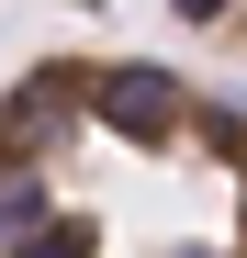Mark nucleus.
Returning <instances> with one entry per match:
<instances>
[{
    "mask_svg": "<svg viewBox=\"0 0 247 258\" xmlns=\"http://www.w3.org/2000/svg\"><path fill=\"white\" fill-rule=\"evenodd\" d=\"M0 258H247V101L169 56H34L0 90Z\"/></svg>",
    "mask_w": 247,
    "mask_h": 258,
    "instance_id": "f257e3e1",
    "label": "nucleus"
},
{
    "mask_svg": "<svg viewBox=\"0 0 247 258\" xmlns=\"http://www.w3.org/2000/svg\"><path fill=\"white\" fill-rule=\"evenodd\" d=\"M169 12H180V34H202L214 56L247 68V0H169Z\"/></svg>",
    "mask_w": 247,
    "mask_h": 258,
    "instance_id": "f03ea898",
    "label": "nucleus"
}]
</instances>
